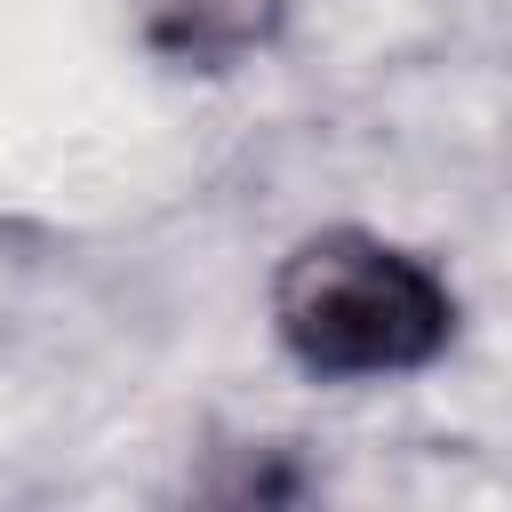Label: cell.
Instances as JSON below:
<instances>
[{
	"label": "cell",
	"mask_w": 512,
	"mask_h": 512,
	"mask_svg": "<svg viewBox=\"0 0 512 512\" xmlns=\"http://www.w3.org/2000/svg\"><path fill=\"white\" fill-rule=\"evenodd\" d=\"M272 336L320 384L408 376L456 344V288L400 240L328 224L272 272Z\"/></svg>",
	"instance_id": "6da1fadb"
},
{
	"label": "cell",
	"mask_w": 512,
	"mask_h": 512,
	"mask_svg": "<svg viewBox=\"0 0 512 512\" xmlns=\"http://www.w3.org/2000/svg\"><path fill=\"white\" fill-rule=\"evenodd\" d=\"M128 8L144 48L184 72H224L280 32V0H128Z\"/></svg>",
	"instance_id": "7a4b0ae2"
}]
</instances>
